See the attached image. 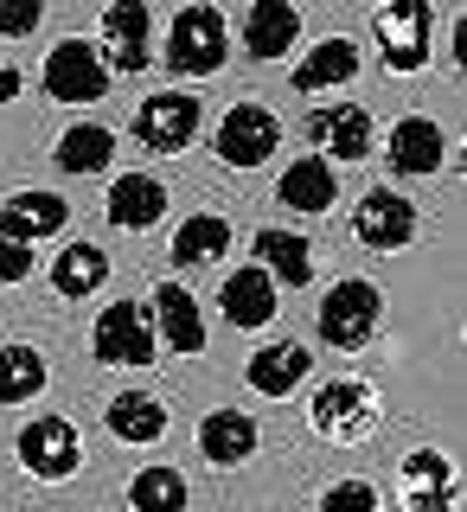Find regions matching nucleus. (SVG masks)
<instances>
[{"mask_svg":"<svg viewBox=\"0 0 467 512\" xmlns=\"http://www.w3.org/2000/svg\"><path fill=\"white\" fill-rule=\"evenodd\" d=\"M308 423H314V436H327V442H365L384 423V404H378L372 384H359V378H327L308 397Z\"/></svg>","mask_w":467,"mask_h":512,"instance_id":"nucleus-1","label":"nucleus"},{"mask_svg":"<svg viewBox=\"0 0 467 512\" xmlns=\"http://www.w3.org/2000/svg\"><path fill=\"white\" fill-rule=\"evenodd\" d=\"M224 45H231V26H224L218 7H180L167 26V58L180 77H212L224 71Z\"/></svg>","mask_w":467,"mask_h":512,"instance_id":"nucleus-2","label":"nucleus"},{"mask_svg":"<svg viewBox=\"0 0 467 512\" xmlns=\"http://www.w3.org/2000/svg\"><path fill=\"white\" fill-rule=\"evenodd\" d=\"M378 327H384V295H378L372 282L346 276V282L327 288V301H320V340H327V346L359 352Z\"/></svg>","mask_w":467,"mask_h":512,"instance_id":"nucleus-3","label":"nucleus"},{"mask_svg":"<svg viewBox=\"0 0 467 512\" xmlns=\"http://www.w3.org/2000/svg\"><path fill=\"white\" fill-rule=\"evenodd\" d=\"M39 84L52 103H103L109 96V64L96 52L90 39H58L52 52H45V71Z\"/></svg>","mask_w":467,"mask_h":512,"instance_id":"nucleus-4","label":"nucleus"},{"mask_svg":"<svg viewBox=\"0 0 467 512\" xmlns=\"http://www.w3.org/2000/svg\"><path fill=\"white\" fill-rule=\"evenodd\" d=\"M372 32H378V58L391 64L397 77L423 71L429 64V32H436V13L423 0H391V7L372 13Z\"/></svg>","mask_w":467,"mask_h":512,"instance_id":"nucleus-5","label":"nucleus"},{"mask_svg":"<svg viewBox=\"0 0 467 512\" xmlns=\"http://www.w3.org/2000/svg\"><path fill=\"white\" fill-rule=\"evenodd\" d=\"M154 314L141 301H116V308L96 314L90 327V352L96 365H154Z\"/></svg>","mask_w":467,"mask_h":512,"instance_id":"nucleus-6","label":"nucleus"},{"mask_svg":"<svg viewBox=\"0 0 467 512\" xmlns=\"http://www.w3.org/2000/svg\"><path fill=\"white\" fill-rule=\"evenodd\" d=\"M128 135H135L148 154H180V148H192V135H199V96H186V90H154L148 103H135Z\"/></svg>","mask_w":467,"mask_h":512,"instance_id":"nucleus-7","label":"nucleus"},{"mask_svg":"<svg viewBox=\"0 0 467 512\" xmlns=\"http://www.w3.org/2000/svg\"><path fill=\"white\" fill-rule=\"evenodd\" d=\"M276 141H282L276 109H263V103H237V109H224V122H218V135H212V148H218L224 167L250 173V167H263V160L276 154Z\"/></svg>","mask_w":467,"mask_h":512,"instance_id":"nucleus-8","label":"nucleus"},{"mask_svg":"<svg viewBox=\"0 0 467 512\" xmlns=\"http://www.w3.org/2000/svg\"><path fill=\"white\" fill-rule=\"evenodd\" d=\"M20 468L32 480H71L84 468V442H77V429L64 416H32L20 429Z\"/></svg>","mask_w":467,"mask_h":512,"instance_id":"nucleus-9","label":"nucleus"},{"mask_svg":"<svg viewBox=\"0 0 467 512\" xmlns=\"http://www.w3.org/2000/svg\"><path fill=\"white\" fill-rule=\"evenodd\" d=\"M148 7L141 0H116V7H103V64H109V77H135V71H148L154 64V45H148Z\"/></svg>","mask_w":467,"mask_h":512,"instance_id":"nucleus-10","label":"nucleus"},{"mask_svg":"<svg viewBox=\"0 0 467 512\" xmlns=\"http://www.w3.org/2000/svg\"><path fill=\"white\" fill-rule=\"evenodd\" d=\"M352 231H359L365 250H404L416 237V205L391 186H372L359 205H352Z\"/></svg>","mask_w":467,"mask_h":512,"instance_id":"nucleus-11","label":"nucleus"},{"mask_svg":"<svg viewBox=\"0 0 467 512\" xmlns=\"http://www.w3.org/2000/svg\"><path fill=\"white\" fill-rule=\"evenodd\" d=\"M397 500H404V512H448L455 506V468H448V455L410 448L397 461Z\"/></svg>","mask_w":467,"mask_h":512,"instance_id":"nucleus-12","label":"nucleus"},{"mask_svg":"<svg viewBox=\"0 0 467 512\" xmlns=\"http://www.w3.org/2000/svg\"><path fill=\"white\" fill-rule=\"evenodd\" d=\"M384 160H391V173H404V180H429L448 160V135L429 116H404L384 135Z\"/></svg>","mask_w":467,"mask_h":512,"instance_id":"nucleus-13","label":"nucleus"},{"mask_svg":"<svg viewBox=\"0 0 467 512\" xmlns=\"http://www.w3.org/2000/svg\"><path fill=\"white\" fill-rule=\"evenodd\" d=\"M148 314H154V340H167L180 359H199V352H205V314H199V301H192V288L160 282L154 301H148Z\"/></svg>","mask_w":467,"mask_h":512,"instance_id":"nucleus-14","label":"nucleus"},{"mask_svg":"<svg viewBox=\"0 0 467 512\" xmlns=\"http://www.w3.org/2000/svg\"><path fill=\"white\" fill-rule=\"evenodd\" d=\"M167 186L154 180V173H122V180H109V199H103V218L116 224V231H154L160 218H167Z\"/></svg>","mask_w":467,"mask_h":512,"instance_id":"nucleus-15","label":"nucleus"},{"mask_svg":"<svg viewBox=\"0 0 467 512\" xmlns=\"http://www.w3.org/2000/svg\"><path fill=\"white\" fill-rule=\"evenodd\" d=\"M308 135H314V148H327L320 160H365L372 154V116L359 103H320L308 116Z\"/></svg>","mask_w":467,"mask_h":512,"instance_id":"nucleus-16","label":"nucleus"},{"mask_svg":"<svg viewBox=\"0 0 467 512\" xmlns=\"http://www.w3.org/2000/svg\"><path fill=\"white\" fill-rule=\"evenodd\" d=\"M250 250H256V269H263L276 288H308L314 282V244L301 231H276V224H263Z\"/></svg>","mask_w":467,"mask_h":512,"instance_id":"nucleus-17","label":"nucleus"},{"mask_svg":"<svg viewBox=\"0 0 467 512\" xmlns=\"http://www.w3.org/2000/svg\"><path fill=\"white\" fill-rule=\"evenodd\" d=\"M314 372V352L301 346V340H276V346H256L250 352V365H244V378H250V391H263V397H288V391H301Z\"/></svg>","mask_w":467,"mask_h":512,"instance_id":"nucleus-18","label":"nucleus"},{"mask_svg":"<svg viewBox=\"0 0 467 512\" xmlns=\"http://www.w3.org/2000/svg\"><path fill=\"white\" fill-rule=\"evenodd\" d=\"M276 199L288 205V212H327L333 199H340V173H333V160H320V154H295L282 167V180H276Z\"/></svg>","mask_w":467,"mask_h":512,"instance_id":"nucleus-19","label":"nucleus"},{"mask_svg":"<svg viewBox=\"0 0 467 512\" xmlns=\"http://www.w3.org/2000/svg\"><path fill=\"white\" fill-rule=\"evenodd\" d=\"M256 423L244 410H205L199 416V455L212 461V468H244V461L256 455Z\"/></svg>","mask_w":467,"mask_h":512,"instance_id":"nucleus-20","label":"nucleus"},{"mask_svg":"<svg viewBox=\"0 0 467 512\" xmlns=\"http://www.w3.org/2000/svg\"><path fill=\"white\" fill-rule=\"evenodd\" d=\"M64 224H71V205H64L58 192H13V199L0 205V237H13V244L52 237Z\"/></svg>","mask_w":467,"mask_h":512,"instance_id":"nucleus-21","label":"nucleus"},{"mask_svg":"<svg viewBox=\"0 0 467 512\" xmlns=\"http://www.w3.org/2000/svg\"><path fill=\"white\" fill-rule=\"evenodd\" d=\"M224 327H269L276 320V282L263 276V269H231L224 276Z\"/></svg>","mask_w":467,"mask_h":512,"instance_id":"nucleus-22","label":"nucleus"},{"mask_svg":"<svg viewBox=\"0 0 467 512\" xmlns=\"http://www.w3.org/2000/svg\"><path fill=\"white\" fill-rule=\"evenodd\" d=\"M103 429H109L116 442L148 448V442L167 436V410H160L154 391H122V397H109V404H103Z\"/></svg>","mask_w":467,"mask_h":512,"instance_id":"nucleus-23","label":"nucleus"},{"mask_svg":"<svg viewBox=\"0 0 467 512\" xmlns=\"http://www.w3.org/2000/svg\"><path fill=\"white\" fill-rule=\"evenodd\" d=\"M295 39H301V13L288 0H256L244 13V52L250 58H282V52H295Z\"/></svg>","mask_w":467,"mask_h":512,"instance_id":"nucleus-24","label":"nucleus"},{"mask_svg":"<svg viewBox=\"0 0 467 512\" xmlns=\"http://www.w3.org/2000/svg\"><path fill=\"white\" fill-rule=\"evenodd\" d=\"M52 160H58V173H103L109 160H116V128H103V122H77V128H64Z\"/></svg>","mask_w":467,"mask_h":512,"instance_id":"nucleus-25","label":"nucleus"},{"mask_svg":"<svg viewBox=\"0 0 467 512\" xmlns=\"http://www.w3.org/2000/svg\"><path fill=\"white\" fill-rule=\"evenodd\" d=\"M359 77V45L352 39H320L308 58L295 64V90H333Z\"/></svg>","mask_w":467,"mask_h":512,"instance_id":"nucleus-26","label":"nucleus"},{"mask_svg":"<svg viewBox=\"0 0 467 512\" xmlns=\"http://www.w3.org/2000/svg\"><path fill=\"white\" fill-rule=\"evenodd\" d=\"M224 250H231V218H218V212H192V218H180V231H173V263L180 269H199Z\"/></svg>","mask_w":467,"mask_h":512,"instance_id":"nucleus-27","label":"nucleus"},{"mask_svg":"<svg viewBox=\"0 0 467 512\" xmlns=\"http://www.w3.org/2000/svg\"><path fill=\"white\" fill-rule=\"evenodd\" d=\"M103 282H109V256L96 250V244H71V250L52 256V288H58L64 301H84Z\"/></svg>","mask_w":467,"mask_h":512,"instance_id":"nucleus-28","label":"nucleus"},{"mask_svg":"<svg viewBox=\"0 0 467 512\" xmlns=\"http://www.w3.org/2000/svg\"><path fill=\"white\" fill-rule=\"evenodd\" d=\"M186 474L167 468V461H154V468H141L128 480V512H186Z\"/></svg>","mask_w":467,"mask_h":512,"instance_id":"nucleus-29","label":"nucleus"},{"mask_svg":"<svg viewBox=\"0 0 467 512\" xmlns=\"http://www.w3.org/2000/svg\"><path fill=\"white\" fill-rule=\"evenodd\" d=\"M45 352L39 346H0V404H32L45 391Z\"/></svg>","mask_w":467,"mask_h":512,"instance_id":"nucleus-30","label":"nucleus"},{"mask_svg":"<svg viewBox=\"0 0 467 512\" xmlns=\"http://www.w3.org/2000/svg\"><path fill=\"white\" fill-rule=\"evenodd\" d=\"M314 512H384V500H378L372 480H333Z\"/></svg>","mask_w":467,"mask_h":512,"instance_id":"nucleus-31","label":"nucleus"},{"mask_svg":"<svg viewBox=\"0 0 467 512\" xmlns=\"http://www.w3.org/2000/svg\"><path fill=\"white\" fill-rule=\"evenodd\" d=\"M39 20H45L39 0H0V32H7V39H26V32H39Z\"/></svg>","mask_w":467,"mask_h":512,"instance_id":"nucleus-32","label":"nucleus"},{"mask_svg":"<svg viewBox=\"0 0 467 512\" xmlns=\"http://www.w3.org/2000/svg\"><path fill=\"white\" fill-rule=\"evenodd\" d=\"M32 276V244H13V237H0V288L26 282Z\"/></svg>","mask_w":467,"mask_h":512,"instance_id":"nucleus-33","label":"nucleus"},{"mask_svg":"<svg viewBox=\"0 0 467 512\" xmlns=\"http://www.w3.org/2000/svg\"><path fill=\"white\" fill-rule=\"evenodd\" d=\"M26 90V77H20V64H13L7 52H0V103H13V96Z\"/></svg>","mask_w":467,"mask_h":512,"instance_id":"nucleus-34","label":"nucleus"}]
</instances>
